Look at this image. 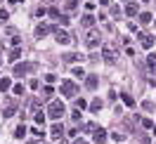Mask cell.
Wrapping results in <instances>:
<instances>
[{"label": "cell", "instance_id": "5b68a950", "mask_svg": "<svg viewBox=\"0 0 156 144\" xmlns=\"http://www.w3.org/2000/svg\"><path fill=\"white\" fill-rule=\"evenodd\" d=\"M55 40H57V43H62V45H66V43H69L71 38H69V33H66V31L55 29Z\"/></svg>", "mask_w": 156, "mask_h": 144}, {"label": "cell", "instance_id": "52a82bcc", "mask_svg": "<svg viewBox=\"0 0 156 144\" xmlns=\"http://www.w3.org/2000/svg\"><path fill=\"white\" fill-rule=\"evenodd\" d=\"M140 43H142V47H144V50H149L151 45H154V38H151L149 33H140Z\"/></svg>", "mask_w": 156, "mask_h": 144}, {"label": "cell", "instance_id": "83f0119b", "mask_svg": "<svg viewBox=\"0 0 156 144\" xmlns=\"http://www.w3.org/2000/svg\"><path fill=\"white\" fill-rule=\"evenodd\" d=\"M7 17H10V14H7V10H0V21H7Z\"/></svg>", "mask_w": 156, "mask_h": 144}, {"label": "cell", "instance_id": "484cf974", "mask_svg": "<svg viewBox=\"0 0 156 144\" xmlns=\"http://www.w3.org/2000/svg\"><path fill=\"white\" fill-rule=\"evenodd\" d=\"M73 76H76V78H83V76H85V71H83V68H73Z\"/></svg>", "mask_w": 156, "mask_h": 144}, {"label": "cell", "instance_id": "d6986e66", "mask_svg": "<svg viewBox=\"0 0 156 144\" xmlns=\"http://www.w3.org/2000/svg\"><path fill=\"white\" fill-rule=\"evenodd\" d=\"M24 135H26V128H24V125H19V128L14 130V137H17V139H21Z\"/></svg>", "mask_w": 156, "mask_h": 144}, {"label": "cell", "instance_id": "7c38bea8", "mask_svg": "<svg viewBox=\"0 0 156 144\" xmlns=\"http://www.w3.org/2000/svg\"><path fill=\"white\" fill-rule=\"evenodd\" d=\"M10 87H12V80H10V78H0V90H2V92H7Z\"/></svg>", "mask_w": 156, "mask_h": 144}, {"label": "cell", "instance_id": "7402d4cb", "mask_svg": "<svg viewBox=\"0 0 156 144\" xmlns=\"http://www.w3.org/2000/svg\"><path fill=\"white\" fill-rule=\"evenodd\" d=\"M121 97H123V102H126V106H135V99H133L130 95H121Z\"/></svg>", "mask_w": 156, "mask_h": 144}, {"label": "cell", "instance_id": "d6a6232c", "mask_svg": "<svg viewBox=\"0 0 156 144\" xmlns=\"http://www.w3.org/2000/svg\"><path fill=\"white\" fill-rule=\"evenodd\" d=\"M76 144H88V142H83V139H76Z\"/></svg>", "mask_w": 156, "mask_h": 144}, {"label": "cell", "instance_id": "4316f807", "mask_svg": "<svg viewBox=\"0 0 156 144\" xmlns=\"http://www.w3.org/2000/svg\"><path fill=\"white\" fill-rule=\"evenodd\" d=\"M142 125H144L147 130H151V128H154V123H151V121H149V118H142Z\"/></svg>", "mask_w": 156, "mask_h": 144}, {"label": "cell", "instance_id": "3957f363", "mask_svg": "<svg viewBox=\"0 0 156 144\" xmlns=\"http://www.w3.org/2000/svg\"><path fill=\"white\" fill-rule=\"evenodd\" d=\"M102 57H104L107 64H114V61H116V50L111 47V45H104V47H102Z\"/></svg>", "mask_w": 156, "mask_h": 144}, {"label": "cell", "instance_id": "f1b7e54d", "mask_svg": "<svg viewBox=\"0 0 156 144\" xmlns=\"http://www.w3.org/2000/svg\"><path fill=\"white\" fill-rule=\"evenodd\" d=\"M50 17H55V19H59L62 14H59V10H55V7H52V10H50Z\"/></svg>", "mask_w": 156, "mask_h": 144}, {"label": "cell", "instance_id": "603a6c76", "mask_svg": "<svg viewBox=\"0 0 156 144\" xmlns=\"http://www.w3.org/2000/svg\"><path fill=\"white\" fill-rule=\"evenodd\" d=\"M147 64H149V68H156V54H149V57H147Z\"/></svg>", "mask_w": 156, "mask_h": 144}, {"label": "cell", "instance_id": "836d02e7", "mask_svg": "<svg viewBox=\"0 0 156 144\" xmlns=\"http://www.w3.org/2000/svg\"><path fill=\"white\" fill-rule=\"evenodd\" d=\"M151 130H154V135H156V125H154V128H151Z\"/></svg>", "mask_w": 156, "mask_h": 144}, {"label": "cell", "instance_id": "f546056e", "mask_svg": "<svg viewBox=\"0 0 156 144\" xmlns=\"http://www.w3.org/2000/svg\"><path fill=\"white\" fill-rule=\"evenodd\" d=\"M31 132L36 135V137H43V130H40V128H31Z\"/></svg>", "mask_w": 156, "mask_h": 144}, {"label": "cell", "instance_id": "1f68e13d", "mask_svg": "<svg viewBox=\"0 0 156 144\" xmlns=\"http://www.w3.org/2000/svg\"><path fill=\"white\" fill-rule=\"evenodd\" d=\"M12 45H14V47H19V45H21V38H17V36H14V38H12Z\"/></svg>", "mask_w": 156, "mask_h": 144}, {"label": "cell", "instance_id": "d4e9b609", "mask_svg": "<svg viewBox=\"0 0 156 144\" xmlns=\"http://www.w3.org/2000/svg\"><path fill=\"white\" fill-rule=\"evenodd\" d=\"M85 106H88L85 99H76V109H78V111H80V109H85Z\"/></svg>", "mask_w": 156, "mask_h": 144}, {"label": "cell", "instance_id": "30bf717a", "mask_svg": "<svg viewBox=\"0 0 156 144\" xmlns=\"http://www.w3.org/2000/svg\"><path fill=\"white\" fill-rule=\"evenodd\" d=\"M137 12H140V7H137V2H130V5L126 7V14H128V17H135Z\"/></svg>", "mask_w": 156, "mask_h": 144}, {"label": "cell", "instance_id": "2e32d148", "mask_svg": "<svg viewBox=\"0 0 156 144\" xmlns=\"http://www.w3.org/2000/svg\"><path fill=\"white\" fill-rule=\"evenodd\" d=\"M14 111H17V106H14V104H10L7 109H5V111H2V116H5V118H10V116H14Z\"/></svg>", "mask_w": 156, "mask_h": 144}, {"label": "cell", "instance_id": "9c48e42d", "mask_svg": "<svg viewBox=\"0 0 156 144\" xmlns=\"http://www.w3.org/2000/svg\"><path fill=\"white\" fill-rule=\"evenodd\" d=\"M50 135L55 137V139H62V135H64V128H62V123H55L52 128H50Z\"/></svg>", "mask_w": 156, "mask_h": 144}, {"label": "cell", "instance_id": "277c9868", "mask_svg": "<svg viewBox=\"0 0 156 144\" xmlns=\"http://www.w3.org/2000/svg\"><path fill=\"white\" fill-rule=\"evenodd\" d=\"M85 43H88V47H97L99 45V33L97 31H90L88 38H85Z\"/></svg>", "mask_w": 156, "mask_h": 144}, {"label": "cell", "instance_id": "6da1fadb", "mask_svg": "<svg viewBox=\"0 0 156 144\" xmlns=\"http://www.w3.org/2000/svg\"><path fill=\"white\" fill-rule=\"evenodd\" d=\"M64 111H66V109H64L62 102H52L50 109H48V116H50V118H55V121H59V118L64 116Z\"/></svg>", "mask_w": 156, "mask_h": 144}, {"label": "cell", "instance_id": "ffe728a7", "mask_svg": "<svg viewBox=\"0 0 156 144\" xmlns=\"http://www.w3.org/2000/svg\"><path fill=\"white\" fill-rule=\"evenodd\" d=\"M76 59H80V54H76V52H69V54H64V61H76Z\"/></svg>", "mask_w": 156, "mask_h": 144}, {"label": "cell", "instance_id": "e0dca14e", "mask_svg": "<svg viewBox=\"0 0 156 144\" xmlns=\"http://www.w3.org/2000/svg\"><path fill=\"white\" fill-rule=\"evenodd\" d=\"M19 57H21V50H19V47H14V50L10 52V61H17Z\"/></svg>", "mask_w": 156, "mask_h": 144}, {"label": "cell", "instance_id": "e575fe53", "mask_svg": "<svg viewBox=\"0 0 156 144\" xmlns=\"http://www.w3.org/2000/svg\"><path fill=\"white\" fill-rule=\"evenodd\" d=\"M154 26H156V24H154Z\"/></svg>", "mask_w": 156, "mask_h": 144}, {"label": "cell", "instance_id": "9a60e30c", "mask_svg": "<svg viewBox=\"0 0 156 144\" xmlns=\"http://www.w3.org/2000/svg\"><path fill=\"white\" fill-rule=\"evenodd\" d=\"M92 24H95V17H92V14H85V17H83V26H92Z\"/></svg>", "mask_w": 156, "mask_h": 144}, {"label": "cell", "instance_id": "cb8c5ba5", "mask_svg": "<svg viewBox=\"0 0 156 144\" xmlns=\"http://www.w3.org/2000/svg\"><path fill=\"white\" fill-rule=\"evenodd\" d=\"M12 92H14V95H24V85H21V83H19V85H14V87H12Z\"/></svg>", "mask_w": 156, "mask_h": 144}, {"label": "cell", "instance_id": "4fadbf2b", "mask_svg": "<svg viewBox=\"0 0 156 144\" xmlns=\"http://www.w3.org/2000/svg\"><path fill=\"white\" fill-rule=\"evenodd\" d=\"M33 121H36V123H38V125H43V123H45V114H43V109L33 114Z\"/></svg>", "mask_w": 156, "mask_h": 144}, {"label": "cell", "instance_id": "ba28073f", "mask_svg": "<svg viewBox=\"0 0 156 144\" xmlns=\"http://www.w3.org/2000/svg\"><path fill=\"white\" fill-rule=\"evenodd\" d=\"M31 68H33V64H17L14 66V76H24V73H29Z\"/></svg>", "mask_w": 156, "mask_h": 144}, {"label": "cell", "instance_id": "8992f818", "mask_svg": "<svg viewBox=\"0 0 156 144\" xmlns=\"http://www.w3.org/2000/svg\"><path fill=\"white\" fill-rule=\"evenodd\" d=\"M92 137H95V142H97V144L107 142V132H104L102 128H95V130H92Z\"/></svg>", "mask_w": 156, "mask_h": 144}, {"label": "cell", "instance_id": "7a4b0ae2", "mask_svg": "<svg viewBox=\"0 0 156 144\" xmlns=\"http://www.w3.org/2000/svg\"><path fill=\"white\" fill-rule=\"evenodd\" d=\"M62 95L64 97H76V83H73V80H62Z\"/></svg>", "mask_w": 156, "mask_h": 144}, {"label": "cell", "instance_id": "ac0fdd59", "mask_svg": "<svg viewBox=\"0 0 156 144\" xmlns=\"http://www.w3.org/2000/svg\"><path fill=\"white\" fill-rule=\"evenodd\" d=\"M151 19H154V17H151L149 12H142V14H140V21H142V24H149Z\"/></svg>", "mask_w": 156, "mask_h": 144}, {"label": "cell", "instance_id": "8fae6325", "mask_svg": "<svg viewBox=\"0 0 156 144\" xmlns=\"http://www.w3.org/2000/svg\"><path fill=\"white\" fill-rule=\"evenodd\" d=\"M50 33V26L48 24H40L38 29H36V36H38V38H43V36H48Z\"/></svg>", "mask_w": 156, "mask_h": 144}, {"label": "cell", "instance_id": "4dcf8cb0", "mask_svg": "<svg viewBox=\"0 0 156 144\" xmlns=\"http://www.w3.org/2000/svg\"><path fill=\"white\" fill-rule=\"evenodd\" d=\"M66 10H76V0H69V2H66Z\"/></svg>", "mask_w": 156, "mask_h": 144}, {"label": "cell", "instance_id": "44dd1931", "mask_svg": "<svg viewBox=\"0 0 156 144\" xmlns=\"http://www.w3.org/2000/svg\"><path fill=\"white\" fill-rule=\"evenodd\" d=\"M90 109H92V111H95V114H97L99 109H102V99H95V102H92V104H90Z\"/></svg>", "mask_w": 156, "mask_h": 144}, {"label": "cell", "instance_id": "5bb4252c", "mask_svg": "<svg viewBox=\"0 0 156 144\" xmlns=\"http://www.w3.org/2000/svg\"><path fill=\"white\" fill-rule=\"evenodd\" d=\"M97 83H99L97 76H88V83H85V85H88L90 90H95V87H97Z\"/></svg>", "mask_w": 156, "mask_h": 144}]
</instances>
